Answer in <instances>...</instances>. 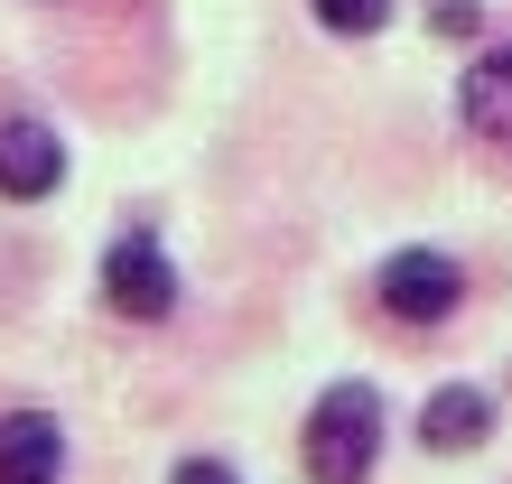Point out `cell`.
Wrapping results in <instances>:
<instances>
[{
    "mask_svg": "<svg viewBox=\"0 0 512 484\" xmlns=\"http://www.w3.org/2000/svg\"><path fill=\"white\" fill-rule=\"evenodd\" d=\"M382 429H391L382 391L373 382H336L308 410V484H364L373 457H382Z\"/></svg>",
    "mask_w": 512,
    "mask_h": 484,
    "instance_id": "cell-1",
    "label": "cell"
},
{
    "mask_svg": "<svg viewBox=\"0 0 512 484\" xmlns=\"http://www.w3.org/2000/svg\"><path fill=\"white\" fill-rule=\"evenodd\" d=\"M373 289H382V308L401 317V326H438V317L466 298V270L447 261V252H391Z\"/></svg>",
    "mask_w": 512,
    "mask_h": 484,
    "instance_id": "cell-2",
    "label": "cell"
},
{
    "mask_svg": "<svg viewBox=\"0 0 512 484\" xmlns=\"http://www.w3.org/2000/svg\"><path fill=\"white\" fill-rule=\"evenodd\" d=\"M103 298H112V308H122V317H168L177 308V270H168V252H159V242H149V233H122V242H112V261H103Z\"/></svg>",
    "mask_w": 512,
    "mask_h": 484,
    "instance_id": "cell-3",
    "label": "cell"
},
{
    "mask_svg": "<svg viewBox=\"0 0 512 484\" xmlns=\"http://www.w3.org/2000/svg\"><path fill=\"white\" fill-rule=\"evenodd\" d=\"M56 177H66V149L47 121H0V196H56Z\"/></svg>",
    "mask_w": 512,
    "mask_h": 484,
    "instance_id": "cell-4",
    "label": "cell"
},
{
    "mask_svg": "<svg viewBox=\"0 0 512 484\" xmlns=\"http://www.w3.org/2000/svg\"><path fill=\"white\" fill-rule=\"evenodd\" d=\"M66 475V429L47 410H10L0 419V484H56Z\"/></svg>",
    "mask_w": 512,
    "mask_h": 484,
    "instance_id": "cell-5",
    "label": "cell"
},
{
    "mask_svg": "<svg viewBox=\"0 0 512 484\" xmlns=\"http://www.w3.org/2000/svg\"><path fill=\"white\" fill-rule=\"evenodd\" d=\"M485 429H494V401H485V391H466V382L429 391V410H419V447H438V457L485 447Z\"/></svg>",
    "mask_w": 512,
    "mask_h": 484,
    "instance_id": "cell-6",
    "label": "cell"
},
{
    "mask_svg": "<svg viewBox=\"0 0 512 484\" xmlns=\"http://www.w3.org/2000/svg\"><path fill=\"white\" fill-rule=\"evenodd\" d=\"M457 112H466V131H475V140L512 149V47H485V56H475V75H466Z\"/></svg>",
    "mask_w": 512,
    "mask_h": 484,
    "instance_id": "cell-7",
    "label": "cell"
},
{
    "mask_svg": "<svg viewBox=\"0 0 512 484\" xmlns=\"http://www.w3.org/2000/svg\"><path fill=\"white\" fill-rule=\"evenodd\" d=\"M317 28H336V38H373V28L391 19V0H308Z\"/></svg>",
    "mask_w": 512,
    "mask_h": 484,
    "instance_id": "cell-8",
    "label": "cell"
},
{
    "mask_svg": "<svg viewBox=\"0 0 512 484\" xmlns=\"http://www.w3.org/2000/svg\"><path fill=\"white\" fill-rule=\"evenodd\" d=\"M429 28L438 38H475L485 28V0H429Z\"/></svg>",
    "mask_w": 512,
    "mask_h": 484,
    "instance_id": "cell-9",
    "label": "cell"
},
{
    "mask_svg": "<svg viewBox=\"0 0 512 484\" xmlns=\"http://www.w3.org/2000/svg\"><path fill=\"white\" fill-rule=\"evenodd\" d=\"M168 484H233V466H224V457H187Z\"/></svg>",
    "mask_w": 512,
    "mask_h": 484,
    "instance_id": "cell-10",
    "label": "cell"
}]
</instances>
